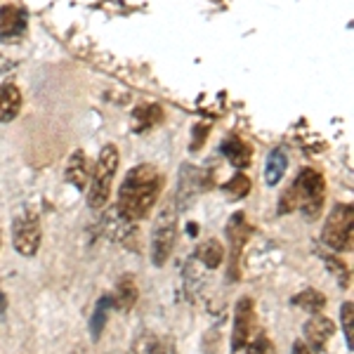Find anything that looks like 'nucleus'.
<instances>
[{"mask_svg": "<svg viewBox=\"0 0 354 354\" xmlns=\"http://www.w3.org/2000/svg\"><path fill=\"white\" fill-rule=\"evenodd\" d=\"M26 28V12L17 5L0 8V41H12L19 38Z\"/></svg>", "mask_w": 354, "mask_h": 354, "instance_id": "10", "label": "nucleus"}, {"mask_svg": "<svg viewBox=\"0 0 354 354\" xmlns=\"http://www.w3.org/2000/svg\"><path fill=\"white\" fill-rule=\"evenodd\" d=\"M335 333V324L330 322L328 317H322V314H314L310 322L305 324V340L307 347L314 352H322L326 347V342L330 340V335Z\"/></svg>", "mask_w": 354, "mask_h": 354, "instance_id": "9", "label": "nucleus"}, {"mask_svg": "<svg viewBox=\"0 0 354 354\" xmlns=\"http://www.w3.org/2000/svg\"><path fill=\"white\" fill-rule=\"evenodd\" d=\"M222 258H225V248H222V243L218 241V239H208V241H203L196 248V260L203 262L208 270L220 267Z\"/></svg>", "mask_w": 354, "mask_h": 354, "instance_id": "17", "label": "nucleus"}, {"mask_svg": "<svg viewBox=\"0 0 354 354\" xmlns=\"http://www.w3.org/2000/svg\"><path fill=\"white\" fill-rule=\"evenodd\" d=\"M270 347H272L270 340H267V338H258L255 342H250L248 352H245V354H267V352H272Z\"/></svg>", "mask_w": 354, "mask_h": 354, "instance_id": "26", "label": "nucleus"}, {"mask_svg": "<svg viewBox=\"0 0 354 354\" xmlns=\"http://www.w3.org/2000/svg\"><path fill=\"white\" fill-rule=\"evenodd\" d=\"M340 317H342V328H345V335H347V347L352 350L354 345V305L352 302H345L340 307Z\"/></svg>", "mask_w": 354, "mask_h": 354, "instance_id": "22", "label": "nucleus"}, {"mask_svg": "<svg viewBox=\"0 0 354 354\" xmlns=\"http://www.w3.org/2000/svg\"><path fill=\"white\" fill-rule=\"evenodd\" d=\"M12 243L17 253L31 258L38 253V245H41V220L33 210H24L19 213L12 222Z\"/></svg>", "mask_w": 354, "mask_h": 354, "instance_id": "6", "label": "nucleus"}, {"mask_svg": "<svg viewBox=\"0 0 354 354\" xmlns=\"http://www.w3.org/2000/svg\"><path fill=\"white\" fill-rule=\"evenodd\" d=\"M253 300L241 298L236 302V310H234V330H232V350L239 352L248 345L250 330L255 326V310Z\"/></svg>", "mask_w": 354, "mask_h": 354, "instance_id": "8", "label": "nucleus"}, {"mask_svg": "<svg viewBox=\"0 0 354 354\" xmlns=\"http://www.w3.org/2000/svg\"><path fill=\"white\" fill-rule=\"evenodd\" d=\"M5 307H8V298H5V295L0 293V314L5 312Z\"/></svg>", "mask_w": 354, "mask_h": 354, "instance_id": "28", "label": "nucleus"}, {"mask_svg": "<svg viewBox=\"0 0 354 354\" xmlns=\"http://www.w3.org/2000/svg\"><path fill=\"white\" fill-rule=\"evenodd\" d=\"M135 118L142 123V128H149V125H156L158 121H161L163 111H161V106H156V104H147V106H140V109L135 111Z\"/></svg>", "mask_w": 354, "mask_h": 354, "instance_id": "21", "label": "nucleus"}, {"mask_svg": "<svg viewBox=\"0 0 354 354\" xmlns=\"http://www.w3.org/2000/svg\"><path fill=\"white\" fill-rule=\"evenodd\" d=\"M149 354H175V345L168 338H158L151 342Z\"/></svg>", "mask_w": 354, "mask_h": 354, "instance_id": "25", "label": "nucleus"}, {"mask_svg": "<svg viewBox=\"0 0 354 354\" xmlns=\"http://www.w3.org/2000/svg\"><path fill=\"white\" fill-rule=\"evenodd\" d=\"M352 203H338L330 210L326 225H324V241H326L328 248L338 250V253L352 245Z\"/></svg>", "mask_w": 354, "mask_h": 354, "instance_id": "5", "label": "nucleus"}, {"mask_svg": "<svg viewBox=\"0 0 354 354\" xmlns=\"http://www.w3.org/2000/svg\"><path fill=\"white\" fill-rule=\"evenodd\" d=\"M290 189H293L295 196V208H300L307 220H317L322 215L324 198H326V180H324L319 170H300V175L295 177Z\"/></svg>", "mask_w": 354, "mask_h": 354, "instance_id": "2", "label": "nucleus"}, {"mask_svg": "<svg viewBox=\"0 0 354 354\" xmlns=\"http://www.w3.org/2000/svg\"><path fill=\"white\" fill-rule=\"evenodd\" d=\"M222 189L230 194L232 198H243V196H248V192H250V180L243 173H239V175H234Z\"/></svg>", "mask_w": 354, "mask_h": 354, "instance_id": "19", "label": "nucleus"}, {"mask_svg": "<svg viewBox=\"0 0 354 354\" xmlns=\"http://www.w3.org/2000/svg\"><path fill=\"white\" fill-rule=\"evenodd\" d=\"M111 305H113L111 298H102L100 305H97V310L93 314V322H90V328H93V338L95 340L102 335V328H104V322H106V312H109Z\"/></svg>", "mask_w": 354, "mask_h": 354, "instance_id": "20", "label": "nucleus"}, {"mask_svg": "<svg viewBox=\"0 0 354 354\" xmlns=\"http://www.w3.org/2000/svg\"><path fill=\"white\" fill-rule=\"evenodd\" d=\"M66 182L68 185H73L76 189H85L90 182V165H88V156H85V151H73L71 158H68L66 163Z\"/></svg>", "mask_w": 354, "mask_h": 354, "instance_id": "13", "label": "nucleus"}, {"mask_svg": "<svg viewBox=\"0 0 354 354\" xmlns=\"http://www.w3.org/2000/svg\"><path fill=\"white\" fill-rule=\"evenodd\" d=\"M326 262H328V267L333 270V274L338 277V283L342 288L345 286H350V270H347L345 265H342L340 260H335V258H326Z\"/></svg>", "mask_w": 354, "mask_h": 354, "instance_id": "23", "label": "nucleus"}, {"mask_svg": "<svg viewBox=\"0 0 354 354\" xmlns=\"http://www.w3.org/2000/svg\"><path fill=\"white\" fill-rule=\"evenodd\" d=\"M220 149H222V153H225L227 158H230V163L234 165V168L243 170V168H248V165H250L253 149H250V145H248V142H243L241 137H236V135L227 137V140L222 142Z\"/></svg>", "mask_w": 354, "mask_h": 354, "instance_id": "12", "label": "nucleus"}, {"mask_svg": "<svg viewBox=\"0 0 354 354\" xmlns=\"http://www.w3.org/2000/svg\"><path fill=\"white\" fill-rule=\"evenodd\" d=\"M295 210V196H293V189H288L281 194V198H279V215H286V213H293Z\"/></svg>", "mask_w": 354, "mask_h": 354, "instance_id": "24", "label": "nucleus"}, {"mask_svg": "<svg viewBox=\"0 0 354 354\" xmlns=\"http://www.w3.org/2000/svg\"><path fill=\"white\" fill-rule=\"evenodd\" d=\"M177 239V213L175 203H165L161 213L156 215L153 222V234H151V262L156 267H163L168 262L170 253L175 248Z\"/></svg>", "mask_w": 354, "mask_h": 354, "instance_id": "4", "label": "nucleus"}, {"mask_svg": "<svg viewBox=\"0 0 354 354\" xmlns=\"http://www.w3.org/2000/svg\"><path fill=\"white\" fill-rule=\"evenodd\" d=\"M163 189V175L153 165L142 163L125 175L121 189H118L116 213L125 220H142L151 213L156 205L158 194Z\"/></svg>", "mask_w": 354, "mask_h": 354, "instance_id": "1", "label": "nucleus"}, {"mask_svg": "<svg viewBox=\"0 0 354 354\" xmlns=\"http://www.w3.org/2000/svg\"><path fill=\"white\" fill-rule=\"evenodd\" d=\"M293 354H312V352H310V347H307L305 342L298 340V342H293Z\"/></svg>", "mask_w": 354, "mask_h": 354, "instance_id": "27", "label": "nucleus"}, {"mask_svg": "<svg viewBox=\"0 0 354 354\" xmlns=\"http://www.w3.org/2000/svg\"><path fill=\"white\" fill-rule=\"evenodd\" d=\"M286 168H288V153H286L283 147H277V149L270 153V158H267L265 182L270 187L279 185V182H281V177H283V173H286Z\"/></svg>", "mask_w": 354, "mask_h": 354, "instance_id": "15", "label": "nucleus"}, {"mask_svg": "<svg viewBox=\"0 0 354 354\" xmlns=\"http://www.w3.org/2000/svg\"><path fill=\"white\" fill-rule=\"evenodd\" d=\"M118 149L113 145H106L104 149L100 151V158H97L95 173L90 175V192H88V205L95 210L104 208L106 201L111 196V187H113V177H116L118 170Z\"/></svg>", "mask_w": 354, "mask_h": 354, "instance_id": "3", "label": "nucleus"}, {"mask_svg": "<svg viewBox=\"0 0 354 354\" xmlns=\"http://www.w3.org/2000/svg\"><path fill=\"white\" fill-rule=\"evenodd\" d=\"M210 182H205V173L198 168H182V180H180V194H177V201L180 205L185 208V205H189L192 198H196L198 192L208 189Z\"/></svg>", "mask_w": 354, "mask_h": 354, "instance_id": "11", "label": "nucleus"}, {"mask_svg": "<svg viewBox=\"0 0 354 354\" xmlns=\"http://www.w3.org/2000/svg\"><path fill=\"white\" fill-rule=\"evenodd\" d=\"M293 305L300 307V310H305V312L319 314V312L324 310V307H326V295L319 293L317 288H307V290H302V293L295 295Z\"/></svg>", "mask_w": 354, "mask_h": 354, "instance_id": "18", "label": "nucleus"}, {"mask_svg": "<svg viewBox=\"0 0 354 354\" xmlns=\"http://www.w3.org/2000/svg\"><path fill=\"white\" fill-rule=\"evenodd\" d=\"M253 227L248 225V220L243 218V213H236L227 225V236H230V281L239 279V260H241V250L245 241L250 239Z\"/></svg>", "mask_w": 354, "mask_h": 354, "instance_id": "7", "label": "nucleus"}, {"mask_svg": "<svg viewBox=\"0 0 354 354\" xmlns=\"http://www.w3.org/2000/svg\"><path fill=\"white\" fill-rule=\"evenodd\" d=\"M21 111V93L15 83L0 85V123H10Z\"/></svg>", "mask_w": 354, "mask_h": 354, "instance_id": "14", "label": "nucleus"}, {"mask_svg": "<svg viewBox=\"0 0 354 354\" xmlns=\"http://www.w3.org/2000/svg\"><path fill=\"white\" fill-rule=\"evenodd\" d=\"M111 302L118 307V310H123V312L133 310V305L137 302V283H135L133 277H123L121 281H118L116 295H113Z\"/></svg>", "mask_w": 354, "mask_h": 354, "instance_id": "16", "label": "nucleus"}]
</instances>
